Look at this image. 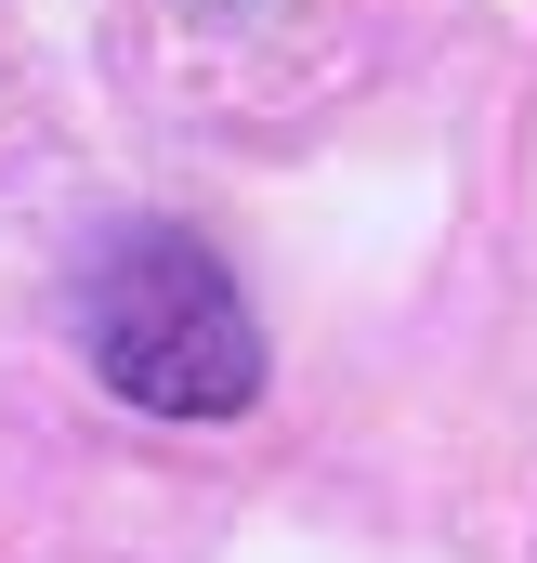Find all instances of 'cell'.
I'll list each match as a JSON object with an SVG mask.
<instances>
[{
    "label": "cell",
    "mask_w": 537,
    "mask_h": 563,
    "mask_svg": "<svg viewBox=\"0 0 537 563\" xmlns=\"http://www.w3.org/2000/svg\"><path fill=\"white\" fill-rule=\"evenodd\" d=\"M79 341H92L106 394L144 407V420H237L263 394V328H250L237 276L197 236H171V223H132V236L92 250Z\"/></svg>",
    "instance_id": "6da1fadb"
}]
</instances>
